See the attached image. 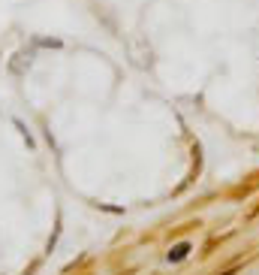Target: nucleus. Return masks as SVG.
<instances>
[{
  "label": "nucleus",
  "mask_w": 259,
  "mask_h": 275,
  "mask_svg": "<svg viewBox=\"0 0 259 275\" xmlns=\"http://www.w3.org/2000/svg\"><path fill=\"white\" fill-rule=\"evenodd\" d=\"M187 251H190V245H178V248H172V251H169V260H181Z\"/></svg>",
  "instance_id": "nucleus-1"
}]
</instances>
